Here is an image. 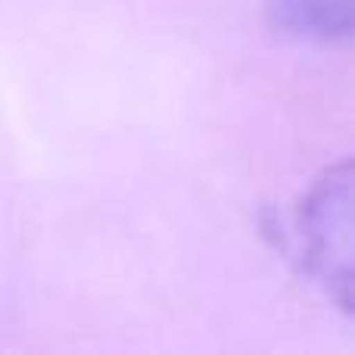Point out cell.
<instances>
[{"mask_svg":"<svg viewBox=\"0 0 355 355\" xmlns=\"http://www.w3.org/2000/svg\"><path fill=\"white\" fill-rule=\"evenodd\" d=\"M293 256L343 312L352 309V162L324 168L293 206Z\"/></svg>","mask_w":355,"mask_h":355,"instance_id":"6da1fadb","label":"cell"},{"mask_svg":"<svg viewBox=\"0 0 355 355\" xmlns=\"http://www.w3.org/2000/svg\"><path fill=\"white\" fill-rule=\"evenodd\" d=\"M281 31L312 44H349L355 0H265Z\"/></svg>","mask_w":355,"mask_h":355,"instance_id":"7a4b0ae2","label":"cell"}]
</instances>
